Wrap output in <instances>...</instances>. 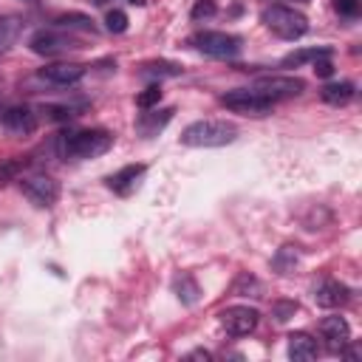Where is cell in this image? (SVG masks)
<instances>
[{
	"instance_id": "obj_1",
	"label": "cell",
	"mask_w": 362,
	"mask_h": 362,
	"mask_svg": "<svg viewBox=\"0 0 362 362\" xmlns=\"http://www.w3.org/2000/svg\"><path fill=\"white\" fill-rule=\"evenodd\" d=\"M238 139V127L226 119H201L181 130V144L187 147H223Z\"/></svg>"
},
{
	"instance_id": "obj_8",
	"label": "cell",
	"mask_w": 362,
	"mask_h": 362,
	"mask_svg": "<svg viewBox=\"0 0 362 362\" xmlns=\"http://www.w3.org/2000/svg\"><path fill=\"white\" fill-rule=\"evenodd\" d=\"M20 189H23V195H25L34 206H42V209L54 206L57 198H59V184H57L51 175H45V173L25 175V178L20 181Z\"/></svg>"
},
{
	"instance_id": "obj_16",
	"label": "cell",
	"mask_w": 362,
	"mask_h": 362,
	"mask_svg": "<svg viewBox=\"0 0 362 362\" xmlns=\"http://www.w3.org/2000/svg\"><path fill=\"white\" fill-rule=\"evenodd\" d=\"M173 107H164V110H153V113H141V119L136 122V130L144 136V139H150V136H156L158 130H164V124L173 119Z\"/></svg>"
},
{
	"instance_id": "obj_14",
	"label": "cell",
	"mask_w": 362,
	"mask_h": 362,
	"mask_svg": "<svg viewBox=\"0 0 362 362\" xmlns=\"http://www.w3.org/2000/svg\"><path fill=\"white\" fill-rule=\"evenodd\" d=\"M144 170H147L144 164H127V167L116 170V173L107 178V187H110L113 192H119V195H130V192L139 187Z\"/></svg>"
},
{
	"instance_id": "obj_35",
	"label": "cell",
	"mask_w": 362,
	"mask_h": 362,
	"mask_svg": "<svg viewBox=\"0 0 362 362\" xmlns=\"http://www.w3.org/2000/svg\"><path fill=\"white\" fill-rule=\"evenodd\" d=\"M297 3H308V0H297Z\"/></svg>"
},
{
	"instance_id": "obj_9",
	"label": "cell",
	"mask_w": 362,
	"mask_h": 362,
	"mask_svg": "<svg viewBox=\"0 0 362 362\" xmlns=\"http://www.w3.org/2000/svg\"><path fill=\"white\" fill-rule=\"evenodd\" d=\"M257 322H260V314L252 305H229L221 311V325L232 337H249L257 328Z\"/></svg>"
},
{
	"instance_id": "obj_24",
	"label": "cell",
	"mask_w": 362,
	"mask_h": 362,
	"mask_svg": "<svg viewBox=\"0 0 362 362\" xmlns=\"http://www.w3.org/2000/svg\"><path fill=\"white\" fill-rule=\"evenodd\" d=\"M25 167H28V158H6V161H0V187L8 184V181H17Z\"/></svg>"
},
{
	"instance_id": "obj_31",
	"label": "cell",
	"mask_w": 362,
	"mask_h": 362,
	"mask_svg": "<svg viewBox=\"0 0 362 362\" xmlns=\"http://www.w3.org/2000/svg\"><path fill=\"white\" fill-rule=\"evenodd\" d=\"M334 8L342 17H356L359 14V0H334Z\"/></svg>"
},
{
	"instance_id": "obj_4",
	"label": "cell",
	"mask_w": 362,
	"mask_h": 362,
	"mask_svg": "<svg viewBox=\"0 0 362 362\" xmlns=\"http://www.w3.org/2000/svg\"><path fill=\"white\" fill-rule=\"evenodd\" d=\"M28 48L40 57H62V54H71V51H79L82 42L65 31H57V28H40L31 34L28 40Z\"/></svg>"
},
{
	"instance_id": "obj_20",
	"label": "cell",
	"mask_w": 362,
	"mask_h": 362,
	"mask_svg": "<svg viewBox=\"0 0 362 362\" xmlns=\"http://www.w3.org/2000/svg\"><path fill=\"white\" fill-rule=\"evenodd\" d=\"M57 25H59L62 31H85V34H93V31H96L93 20H90L88 14H79V11L59 14V17H57Z\"/></svg>"
},
{
	"instance_id": "obj_17",
	"label": "cell",
	"mask_w": 362,
	"mask_h": 362,
	"mask_svg": "<svg viewBox=\"0 0 362 362\" xmlns=\"http://www.w3.org/2000/svg\"><path fill=\"white\" fill-rule=\"evenodd\" d=\"M20 31H23V20L20 17H14V14H3L0 17V54H6L20 40Z\"/></svg>"
},
{
	"instance_id": "obj_23",
	"label": "cell",
	"mask_w": 362,
	"mask_h": 362,
	"mask_svg": "<svg viewBox=\"0 0 362 362\" xmlns=\"http://www.w3.org/2000/svg\"><path fill=\"white\" fill-rule=\"evenodd\" d=\"M184 68L181 65H175V62H167V59H158V62H147V65H141V76H178Z\"/></svg>"
},
{
	"instance_id": "obj_21",
	"label": "cell",
	"mask_w": 362,
	"mask_h": 362,
	"mask_svg": "<svg viewBox=\"0 0 362 362\" xmlns=\"http://www.w3.org/2000/svg\"><path fill=\"white\" fill-rule=\"evenodd\" d=\"M232 294H238V297H260L263 294V283L257 277H252L249 272H243V274H238V280L232 286Z\"/></svg>"
},
{
	"instance_id": "obj_6",
	"label": "cell",
	"mask_w": 362,
	"mask_h": 362,
	"mask_svg": "<svg viewBox=\"0 0 362 362\" xmlns=\"http://www.w3.org/2000/svg\"><path fill=\"white\" fill-rule=\"evenodd\" d=\"M189 42L212 59H235L240 54V40L226 31H198Z\"/></svg>"
},
{
	"instance_id": "obj_18",
	"label": "cell",
	"mask_w": 362,
	"mask_h": 362,
	"mask_svg": "<svg viewBox=\"0 0 362 362\" xmlns=\"http://www.w3.org/2000/svg\"><path fill=\"white\" fill-rule=\"evenodd\" d=\"M354 85L351 82H331V85H325L322 90H320V96H322V102H328V105H348L351 99H354Z\"/></svg>"
},
{
	"instance_id": "obj_13",
	"label": "cell",
	"mask_w": 362,
	"mask_h": 362,
	"mask_svg": "<svg viewBox=\"0 0 362 362\" xmlns=\"http://www.w3.org/2000/svg\"><path fill=\"white\" fill-rule=\"evenodd\" d=\"M85 71H88V68H85L82 62H51V65H45V68L40 71V76L48 79L51 85L62 88V85L79 82V79L85 76Z\"/></svg>"
},
{
	"instance_id": "obj_22",
	"label": "cell",
	"mask_w": 362,
	"mask_h": 362,
	"mask_svg": "<svg viewBox=\"0 0 362 362\" xmlns=\"http://www.w3.org/2000/svg\"><path fill=\"white\" fill-rule=\"evenodd\" d=\"M320 57H331V48H303V51H294V54H288L286 59H283V68H297V65H303V62H308V59H320Z\"/></svg>"
},
{
	"instance_id": "obj_28",
	"label": "cell",
	"mask_w": 362,
	"mask_h": 362,
	"mask_svg": "<svg viewBox=\"0 0 362 362\" xmlns=\"http://www.w3.org/2000/svg\"><path fill=\"white\" fill-rule=\"evenodd\" d=\"M294 263H297V255H294L291 246H283V249L277 252V257H274V269H277V274H288V269H294Z\"/></svg>"
},
{
	"instance_id": "obj_26",
	"label": "cell",
	"mask_w": 362,
	"mask_h": 362,
	"mask_svg": "<svg viewBox=\"0 0 362 362\" xmlns=\"http://www.w3.org/2000/svg\"><path fill=\"white\" fill-rule=\"evenodd\" d=\"M297 314V303L294 300H277V303H272V317H274V322H286V320H291Z\"/></svg>"
},
{
	"instance_id": "obj_30",
	"label": "cell",
	"mask_w": 362,
	"mask_h": 362,
	"mask_svg": "<svg viewBox=\"0 0 362 362\" xmlns=\"http://www.w3.org/2000/svg\"><path fill=\"white\" fill-rule=\"evenodd\" d=\"M215 11H218L215 0H195V3H192L189 17H192V20H206V17H212Z\"/></svg>"
},
{
	"instance_id": "obj_19",
	"label": "cell",
	"mask_w": 362,
	"mask_h": 362,
	"mask_svg": "<svg viewBox=\"0 0 362 362\" xmlns=\"http://www.w3.org/2000/svg\"><path fill=\"white\" fill-rule=\"evenodd\" d=\"M173 291L178 294V300H181L184 305H192V303H198V297H201L198 283H195V280H192L187 272L175 274V280H173Z\"/></svg>"
},
{
	"instance_id": "obj_15",
	"label": "cell",
	"mask_w": 362,
	"mask_h": 362,
	"mask_svg": "<svg viewBox=\"0 0 362 362\" xmlns=\"http://www.w3.org/2000/svg\"><path fill=\"white\" fill-rule=\"evenodd\" d=\"M317 339L311 337V334H305V331H294V334H288V356L291 359H297V362H308V359H314L317 356Z\"/></svg>"
},
{
	"instance_id": "obj_12",
	"label": "cell",
	"mask_w": 362,
	"mask_h": 362,
	"mask_svg": "<svg viewBox=\"0 0 362 362\" xmlns=\"http://www.w3.org/2000/svg\"><path fill=\"white\" fill-rule=\"evenodd\" d=\"M320 337L325 339V345H328L331 351H342V348L351 342V325H348V320L339 317V314L325 317V320L320 322Z\"/></svg>"
},
{
	"instance_id": "obj_2",
	"label": "cell",
	"mask_w": 362,
	"mask_h": 362,
	"mask_svg": "<svg viewBox=\"0 0 362 362\" xmlns=\"http://www.w3.org/2000/svg\"><path fill=\"white\" fill-rule=\"evenodd\" d=\"M110 147H113V136L99 127L59 136V153L65 158H96V156H105Z\"/></svg>"
},
{
	"instance_id": "obj_3",
	"label": "cell",
	"mask_w": 362,
	"mask_h": 362,
	"mask_svg": "<svg viewBox=\"0 0 362 362\" xmlns=\"http://www.w3.org/2000/svg\"><path fill=\"white\" fill-rule=\"evenodd\" d=\"M260 20L280 40H300L308 31V17L291 6H269V8H263Z\"/></svg>"
},
{
	"instance_id": "obj_32",
	"label": "cell",
	"mask_w": 362,
	"mask_h": 362,
	"mask_svg": "<svg viewBox=\"0 0 362 362\" xmlns=\"http://www.w3.org/2000/svg\"><path fill=\"white\" fill-rule=\"evenodd\" d=\"M314 74H317V76H322V79H328V76L334 74V65H331V59H328V57H320V59H314Z\"/></svg>"
},
{
	"instance_id": "obj_5",
	"label": "cell",
	"mask_w": 362,
	"mask_h": 362,
	"mask_svg": "<svg viewBox=\"0 0 362 362\" xmlns=\"http://www.w3.org/2000/svg\"><path fill=\"white\" fill-rule=\"evenodd\" d=\"M221 105L229 107L232 113L260 119V116H269L272 113V105L274 102H269L266 96H260L255 88H235V90H226L221 96Z\"/></svg>"
},
{
	"instance_id": "obj_27",
	"label": "cell",
	"mask_w": 362,
	"mask_h": 362,
	"mask_svg": "<svg viewBox=\"0 0 362 362\" xmlns=\"http://www.w3.org/2000/svg\"><path fill=\"white\" fill-rule=\"evenodd\" d=\"M158 99H161V85L156 82V85H150V88H144L139 96H136V105L141 107V110H150L153 105H158Z\"/></svg>"
},
{
	"instance_id": "obj_33",
	"label": "cell",
	"mask_w": 362,
	"mask_h": 362,
	"mask_svg": "<svg viewBox=\"0 0 362 362\" xmlns=\"http://www.w3.org/2000/svg\"><path fill=\"white\" fill-rule=\"evenodd\" d=\"M93 6H105V3H110V0H90ZM124 3H130V6H144L147 0H124Z\"/></svg>"
},
{
	"instance_id": "obj_10",
	"label": "cell",
	"mask_w": 362,
	"mask_h": 362,
	"mask_svg": "<svg viewBox=\"0 0 362 362\" xmlns=\"http://www.w3.org/2000/svg\"><path fill=\"white\" fill-rule=\"evenodd\" d=\"M37 113L25 105H11V107H0V127L11 136H31L37 130Z\"/></svg>"
},
{
	"instance_id": "obj_11",
	"label": "cell",
	"mask_w": 362,
	"mask_h": 362,
	"mask_svg": "<svg viewBox=\"0 0 362 362\" xmlns=\"http://www.w3.org/2000/svg\"><path fill=\"white\" fill-rule=\"evenodd\" d=\"M348 300H351L348 286L339 283V280H334V277H325V280H320V283L314 286V303L322 305V308H339V305H345Z\"/></svg>"
},
{
	"instance_id": "obj_7",
	"label": "cell",
	"mask_w": 362,
	"mask_h": 362,
	"mask_svg": "<svg viewBox=\"0 0 362 362\" xmlns=\"http://www.w3.org/2000/svg\"><path fill=\"white\" fill-rule=\"evenodd\" d=\"M260 96H266L269 102H280V99H294V96H300L303 90H305V82L300 79V76H260V79H255V85H252Z\"/></svg>"
},
{
	"instance_id": "obj_29",
	"label": "cell",
	"mask_w": 362,
	"mask_h": 362,
	"mask_svg": "<svg viewBox=\"0 0 362 362\" xmlns=\"http://www.w3.org/2000/svg\"><path fill=\"white\" fill-rule=\"evenodd\" d=\"M105 28H107V31H113V34L127 31V14H124V11H119V8L107 11V17H105Z\"/></svg>"
},
{
	"instance_id": "obj_34",
	"label": "cell",
	"mask_w": 362,
	"mask_h": 362,
	"mask_svg": "<svg viewBox=\"0 0 362 362\" xmlns=\"http://www.w3.org/2000/svg\"><path fill=\"white\" fill-rule=\"evenodd\" d=\"M189 356H192V359H209V351H192Z\"/></svg>"
},
{
	"instance_id": "obj_25",
	"label": "cell",
	"mask_w": 362,
	"mask_h": 362,
	"mask_svg": "<svg viewBox=\"0 0 362 362\" xmlns=\"http://www.w3.org/2000/svg\"><path fill=\"white\" fill-rule=\"evenodd\" d=\"M40 113H42L48 122H71V119L76 116V110L68 107V105H42Z\"/></svg>"
}]
</instances>
